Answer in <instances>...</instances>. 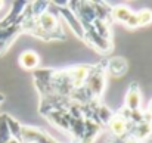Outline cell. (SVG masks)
Instances as JSON below:
<instances>
[{"label":"cell","mask_w":152,"mask_h":143,"mask_svg":"<svg viewBox=\"0 0 152 143\" xmlns=\"http://www.w3.org/2000/svg\"><path fill=\"white\" fill-rule=\"evenodd\" d=\"M106 87V71H105V59L90 66L89 75L86 78L81 92L86 97L87 103L101 102V97Z\"/></svg>","instance_id":"6da1fadb"},{"label":"cell","mask_w":152,"mask_h":143,"mask_svg":"<svg viewBox=\"0 0 152 143\" xmlns=\"http://www.w3.org/2000/svg\"><path fill=\"white\" fill-rule=\"evenodd\" d=\"M111 19L112 22H120L126 25L127 28H137V19H136V12L132 10L129 6L118 4L111 9Z\"/></svg>","instance_id":"7a4b0ae2"},{"label":"cell","mask_w":152,"mask_h":143,"mask_svg":"<svg viewBox=\"0 0 152 143\" xmlns=\"http://www.w3.org/2000/svg\"><path fill=\"white\" fill-rule=\"evenodd\" d=\"M56 6H59V7H56V12L64 18V21L66 22V25L69 27V30L83 42V39H84V31H83V27H81V24L78 22V19H77V16L71 12V9L66 6V1L65 3H55Z\"/></svg>","instance_id":"3957f363"},{"label":"cell","mask_w":152,"mask_h":143,"mask_svg":"<svg viewBox=\"0 0 152 143\" xmlns=\"http://www.w3.org/2000/svg\"><path fill=\"white\" fill-rule=\"evenodd\" d=\"M21 34H24V28H22L21 22H18L15 25H10L7 28H0V56H3L9 50V47L12 46V43Z\"/></svg>","instance_id":"277c9868"},{"label":"cell","mask_w":152,"mask_h":143,"mask_svg":"<svg viewBox=\"0 0 152 143\" xmlns=\"http://www.w3.org/2000/svg\"><path fill=\"white\" fill-rule=\"evenodd\" d=\"M22 143H58L48 131L34 127L22 125Z\"/></svg>","instance_id":"5b68a950"},{"label":"cell","mask_w":152,"mask_h":143,"mask_svg":"<svg viewBox=\"0 0 152 143\" xmlns=\"http://www.w3.org/2000/svg\"><path fill=\"white\" fill-rule=\"evenodd\" d=\"M27 4H28V1H24V0L12 1L9 13H6L0 19V28H7L10 25H15V24L21 22V19L24 18V12H25Z\"/></svg>","instance_id":"8992f818"},{"label":"cell","mask_w":152,"mask_h":143,"mask_svg":"<svg viewBox=\"0 0 152 143\" xmlns=\"http://www.w3.org/2000/svg\"><path fill=\"white\" fill-rule=\"evenodd\" d=\"M139 143H152V118H146L137 124H130L129 134Z\"/></svg>","instance_id":"52a82bcc"},{"label":"cell","mask_w":152,"mask_h":143,"mask_svg":"<svg viewBox=\"0 0 152 143\" xmlns=\"http://www.w3.org/2000/svg\"><path fill=\"white\" fill-rule=\"evenodd\" d=\"M129 69V62L123 56H106L105 58V71L106 77H114V78H121L126 75Z\"/></svg>","instance_id":"ba28073f"},{"label":"cell","mask_w":152,"mask_h":143,"mask_svg":"<svg viewBox=\"0 0 152 143\" xmlns=\"http://www.w3.org/2000/svg\"><path fill=\"white\" fill-rule=\"evenodd\" d=\"M108 130L111 131L112 137H123L129 134L130 130V123L127 120H124L118 112H114V115L111 117V120L106 124Z\"/></svg>","instance_id":"9c48e42d"},{"label":"cell","mask_w":152,"mask_h":143,"mask_svg":"<svg viewBox=\"0 0 152 143\" xmlns=\"http://www.w3.org/2000/svg\"><path fill=\"white\" fill-rule=\"evenodd\" d=\"M92 65H74L71 68H66V74L71 80V84L74 89H81L86 83V78L89 75Z\"/></svg>","instance_id":"30bf717a"},{"label":"cell","mask_w":152,"mask_h":143,"mask_svg":"<svg viewBox=\"0 0 152 143\" xmlns=\"http://www.w3.org/2000/svg\"><path fill=\"white\" fill-rule=\"evenodd\" d=\"M140 102H142V95H140V89L137 86L136 81H132L127 93L124 97V105L123 108L129 109V111H139L140 109Z\"/></svg>","instance_id":"8fae6325"},{"label":"cell","mask_w":152,"mask_h":143,"mask_svg":"<svg viewBox=\"0 0 152 143\" xmlns=\"http://www.w3.org/2000/svg\"><path fill=\"white\" fill-rule=\"evenodd\" d=\"M18 62H19V65H21L24 69L34 71V69H37L39 65H40V56H39L37 52L28 49V50H24V52L19 55Z\"/></svg>","instance_id":"7c38bea8"},{"label":"cell","mask_w":152,"mask_h":143,"mask_svg":"<svg viewBox=\"0 0 152 143\" xmlns=\"http://www.w3.org/2000/svg\"><path fill=\"white\" fill-rule=\"evenodd\" d=\"M6 121H7V127H9V131H10L12 139L16 140V142L22 143V124L16 118H13L12 115H9V114L6 117Z\"/></svg>","instance_id":"4fadbf2b"},{"label":"cell","mask_w":152,"mask_h":143,"mask_svg":"<svg viewBox=\"0 0 152 143\" xmlns=\"http://www.w3.org/2000/svg\"><path fill=\"white\" fill-rule=\"evenodd\" d=\"M6 117H7V114H0V143H9L12 140Z\"/></svg>","instance_id":"5bb4252c"},{"label":"cell","mask_w":152,"mask_h":143,"mask_svg":"<svg viewBox=\"0 0 152 143\" xmlns=\"http://www.w3.org/2000/svg\"><path fill=\"white\" fill-rule=\"evenodd\" d=\"M136 19H137V28L139 27H146L152 24V10L151 9H140L136 12Z\"/></svg>","instance_id":"9a60e30c"},{"label":"cell","mask_w":152,"mask_h":143,"mask_svg":"<svg viewBox=\"0 0 152 143\" xmlns=\"http://www.w3.org/2000/svg\"><path fill=\"white\" fill-rule=\"evenodd\" d=\"M109 143H139L136 139H133L132 136H123V137H112Z\"/></svg>","instance_id":"2e32d148"},{"label":"cell","mask_w":152,"mask_h":143,"mask_svg":"<svg viewBox=\"0 0 152 143\" xmlns=\"http://www.w3.org/2000/svg\"><path fill=\"white\" fill-rule=\"evenodd\" d=\"M146 114H148V115H149V117L152 118V99L149 100V103H148V109H146Z\"/></svg>","instance_id":"e0dca14e"},{"label":"cell","mask_w":152,"mask_h":143,"mask_svg":"<svg viewBox=\"0 0 152 143\" xmlns=\"http://www.w3.org/2000/svg\"><path fill=\"white\" fill-rule=\"evenodd\" d=\"M3 102H4V95H3V93H0V105H1Z\"/></svg>","instance_id":"ac0fdd59"},{"label":"cell","mask_w":152,"mask_h":143,"mask_svg":"<svg viewBox=\"0 0 152 143\" xmlns=\"http://www.w3.org/2000/svg\"><path fill=\"white\" fill-rule=\"evenodd\" d=\"M3 6H4V1H3V0H0V10L3 9Z\"/></svg>","instance_id":"d6986e66"},{"label":"cell","mask_w":152,"mask_h":143,"mask_svg":"<svg viewBox=\"0 0 152 143\" xmlns=\"http://www.w3.org/2000/svg\"><path fill=\"white\" fill-rule=\"evenodd\" d=\"M9 143H19V142H16V140H13V139H12V140H10Z\"/></svg>","instance_id":"ffe728a7"}]
</instances>
